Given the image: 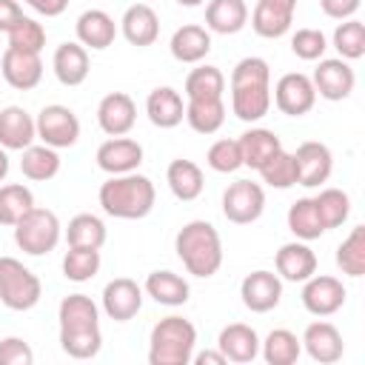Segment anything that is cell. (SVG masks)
Listing matches in <instances>:
<instances>
[{
    "label": "cell",
    "mask_w": 365,
    "mask_h": 365,
    "mask_svg": "<svg viewBox=\"0 0 365 365\" xmlns=\"http://www.w3.org/2000/svg\"><path fill=\"white\" fill-rule=\"evenodd\" d=\"M231 86H271V68L262 57H242L231 68Z\"/></svg>",
    "instance_id": "cell-49"
},
{
    "label": "cell",
    "mask_w": 365,
    "mask_h": 365,
    "mask_svg": "<svg viewBox=\"0 0 365 365\" xmlns=\"http://www.w3.org/2000/svg\"><path fill=\"white\" fill-rule=\"evenodd\" d=\"M311 200H314V205H317V214H319L325 231H328V228H339V225L348 220V214H351V197H348L342 188H322V191H319L317 197H311Z\"/></svg>",
    "instance_id": "cell-42"
},
{
    "label": "cell",
    "mask_w": 365,
    "mask_h": 365,
    "mask_svg": "<svg viewBox=\"0 0 365 365\" xmlns=\"http://www.w3.org/2000/svg\"><path fill=\"white\" fill-rule=\"evenodd\" d=\"M331 40H334V48L339 51L342 60H359L365 54V26H362V20H356V17L342 20L334 29Z\"/></svg>",
    "instance_id": "cell-45"
},
{
    "label": "cell",
    "mask_w": 365,
    "mask_h": 365,
    "mask_svg": "<svg viewBox=\"0 0 365 365\" xmlns=\"http://www.w3.org/2000/svg\"><path fill=\"white\" fill-rule=\"evenodd\" d=\"M0 74L11 88L31 91L43 80V60L37 51H23V48L6 46V51L0 57Z\"/></svg>",
    "instance_id": "cell-15"
},
{
    "label": "cell",
    "mask_w": 365,
    "mask_h": 365,
    "mask_svg": "<svg viewBox=\"0 0 365 365\" xmlns=\"http://www.w3.org/2000/svg\"><path fill=\"white\" fill-rule=\"evenodd\" d=\"M37 140L34 117L23 106H6L0 111V145L6 151H23Z\"/></svg>",
    "instance_id": "cell-21"
},
{
    "label": "cell",
    "mask_w": 365,
    "mask_h": 365,
    "mask_svg": "<svg viewBox=\"0 0 365 365\" xmlns=\"http://www.w3.org/2000/svg\"><path fill=\"white\" fill-rule=\"evenodd\" d=\"M137 123V106L125 91H111L97 106V125L108 137H125Z\"/></svg>",
    "instance_id": "cell-16"
},
{
    "label": "cell",
    "mask_w": 365,
    "mask_h": 365,
    "mask_svg": "<svg viewBox=\"0 0 365 365\" xmlns=\"http://www.w3.org/2000/svg\"><path fill=\"white\" fill-rule=\"evenodd\" d=\"M34 125H37V140H43L46 145H51L57 151L60 148H71L80 140L77 114L68 106H60V103L43 106L40 114L34 117Z\"/></svg>",
    "instance_id": "cell-6"
},
{
    "label": "cell",
    "mask_w": 365,
    "mask_h": 365,
    "mask_svg": "<svg viewBox=\"0 0 365 365\" xmlns=\"http://www.w3.org/2000/svg\"><path fill=\"white\" fill-rule=\"evenodd\" d=\"M168 48H171V57L177 63H188V66L202 63L208 57V51H211V31L205 26L185 23L171 34Z\"/></svg>",
    "instance_id": "cell-24"
},
{
    "label": "cell",
    "mask_w": 365,
    "mask_h": 365,
    "mask_svg": "<svg viewBox=\"0 0 365 365\" xmlns=\"http://www.w3.org/2000/svg\"><path fill=\"white\" fill-rule=\"evenodd\" d=\"M6 174H9V151L0 145V182L6 180Z\"/></svg>",
    "instance_id": "cell-56"
},
{
    "label": "cell",
    "mask_w": 365,
    "mask_h": 365,
    "mask_svg": "<svg viewBox=\"0 0 365 365\" xmlns=\"http://www.w3.org/2000/svg\"><path fill=\"white\" fill-rule=\"evenodd\" d=\"M274 265H277V277L279 279H285V282H305L311 274H317V254L311 251L308 242L294 240V242L279 245V251L274 257Z\"/></svg>",
    "instance_id": "cell-18"
},
{
    "label": "cell",
    "mask_w": 365,
    "mask_h": 365,
    "mask_svg": "<svg viewBox=\"0 0 365 365\" xmlns=\"http://www.w3.org/2000/svg\"><path fill=\"white\" fill-rule=\"evenodd\" d=\"M103 211L114 220H143L151 214L157 202V188L145 174L128 171V174H114L100 185L97 194Z\"/></svg>",
    "instance_id": "cell-1"
},
{
    "label": "cell",
    "mask_w": 365,
    "mask_h": 365,
    "mask_svg": "<svg viewBox=\"0 0 365 365\" xmlns=\"http://www.w3.org/2000/svg\"><path fill=\"white\" fill-rule=\"evenodd\" d=\"M145 114L151 120V125L157 128H174L185 120V103L182 94L171 86H157L148 97H145Z\"/></svg>",
    "instance_id": "cell-25"
},
{
    "label": "cell",
    "mask_w": 365,
    "mask_h": 365,
    "mask_svg": "<svg viewBox=\"0 0 365 365\" xmlns=\"http://www.w3.org/2000/svg\"><path fill=\"white\" fill-rule=\"evenodd\" d=\"M23 17V9L17 0H0V31L6 34L17 20Z\"/></svg>",
    "instance_id": "cell-52"
},
{
    "label": "cell",
    "mask_w": 365,
    "mask_h": 365,
    "mask_svg": "<svg viewBox=\"0 0 365 365\" xmlns=\"http://www.w3.org/2000/svg\"><path fill=\"white\" fill-rule=\"evenodd\" d=\"M285 222H288V231L302 240V242H311V240H319L325 234V225L317 214V205L311 197H299L297 202H291L288 214H285Z\"/></svg>",
    "instance_id": "cell-32"
},
{
    "label": "cell",
    "mask_w": 365,
    "mask_h": 365,
    "mask_svg": "<svg viewBox=\"0 0 365 365\" xmlns=\"http://www.w3.org/2000/svg\"><path fill=\"white\" fill-rule=\"evenodd\" d=\"M217 351L228 359V362H254L259 356V334L245 325V322H231L220 331L217 336Z\"/></svg>",
    "instance_id": "cell-19"
},
{
    "label": "cell",
    "mask_w": 365,
    "mask_h": 365,
    "mask_svg": "<svg viewBox=\"0 0 365 365\" xmlns=\"http://www.w3.org/2000/svg\"><path fill=\"white\" fill-rule=\"evenodd\" d=\"M60 237H63V225L51 208L34 205L14 222V242L29 257H43V254L54 251Z\"/></svg>",
    "instance_id": "cell-4"
},
{
    "label": "cell",
    "mask_w": 365,
    "mask_h": 365,
    "mask_svg": "<svg viewBox=\"0 0 365 365\" xmlns=\"http://www.w3.org/2000/svg\"><path fill=\"white\" fill-rule=\"evenodd\" d=\"M51 68H54V77H57L63 86H68V88L86 83L88 68H91V63H88V48L80 46L77 40L60 43V46L54 48Z\"/></svg>",
    "instance_id": "cell-23"
},
{
    "label": "cell",
    "mask_w": 365,
    "mask_h": 365,
    "mask_svg": "<svg viewBox=\"0 0 365 365\" xmlns=\"http://www.w3.org/2000/svg\"><path fill=\"white\" fill-rule=\"evenodd\" d=\"M174 251L191 277L208 279L222 265V240L208 220L185 222L174 237Z\"/></svg>",
    "instance_id": "cell-2"
},
{
    "label": "cell",
    "mask_w": 365,
    "mask_h": 365,
    "mask_svg": "<svg viewBox=\"0 0 365 365\" xmlns=\"http://www.w3.org/2000/svg\"><path fill=\"white\" fill-rule=\"evenodd\" d=\"M336 268L354 279L365 274V225H354L351 234L336 245Z\"/></svg>",
    "instance_id": "cell-40"
},
{
    "label": "cell",
    "mask_w": 365,
    "mask_h": 365,
    "mask_svg": "<svg viewBox=\"0 0 365 365\" xmlns=\"http://www.w3.org/2000/svg\"><path fill=\"white\" fill-rule=\"evenodd\" d=\"M271 108V86H231V111L242 123H257Z\"/></svg>",
    "instance_id": "cell-29"
},
{
    "label": "cell",
    "mask_w": 365,
    "mask_h": 365,
    "mask_svg": "<svg viewBox=\"0 0 365 365\" xmlns=\"http://www.w3.org/2000/svg\"><path fill=\"white\" fill-rule=\"evenodd\" d=\"M294 23V11H285V9H277V6H268L262 0H257L254 11H251V29L265 37V40H277L282 34H288Z\"/></svg>",
    "instance_id": "cell-37"
},
{
    "label": "cell",
    "mask_w": 365,
    "mask_h": 365,
    "mask_svg": "<svg viewBox=\"0 0 365 365\" xmlns=\"http://www.w3.org/2000/svg\"><path fill=\"white\" fill-rule=\"evenodd\" d=\"M143 308V288L131 277H114L103 288V311L114 322H128Z\"/></svg>",
    "instance_id": "cell-13"
},
{
    "label": "cell",
    "mask_w": 365,
    "mask_h": 365,
    "mask_svg": "<svg viewBox=\"0 0 365 365\" xmlns=\"http://www.w3.org/2000/svg\"><path fill=\"white\" fill-rule=\"evenodd\" d=\"M359 3L362 0H319V9L331 20H348L359 11Z\"/></svg>",
    "instance_id": "cell-51"
},
{
    "label": "cell",
    "mask_w": 365,
    "mask_h": 365,
    "mask_svg": "<svg viewBox=\"0 0 365 365\" xmlns=\"http://www.w3.org/2000/svg\"><path fill=\"white\" fill-rule=\"evenodd\" d=\"M60 348L71 359H91L103 348V334L100 325L91 328H60Z\"/></svg>",
    "instance_id": "cell-36"
},
{
    "label": "cell",
    "mask_w": 365,
    "mask_h": 365,
    "mask_svg": "<svg viewBox=\"0 0 365 365\" xmlns=\"http://www.w3.org/2000/svg\"><path fill=\"white\" fill-rule=\"evenodd\" d=\"M299 342H302L305 354H308L314 362H319V365H334V362H339L342 354H345L342 334H339V328H336L334 322H328V319L311 322V325L302 331V339H299Z\"/></svg>",
    "instance_id": "cell-14"
},
{
    "label": "cell",
    "mask_w": 365,
    "mask_h": 365,
    "mask_svg": "<svg viewBox=\"0 0 365 365\" xmlns=\"http://www.w3.org/2000/svg\"><path fill=\"white\" fill-rule=\"evenodd\" d=\"M240 297H242V305L254 314H268L279 305L282 299V279L274 274V271H251L245 274V279L240 282Z\"/></svg>",
    "instance_id": "cell-12"
},
{
    "label": "cell",
    "mask_w": 365,
    "mask_h": 365,
    "mask_svg": "<svg viewBox=\"0 0 365 365\" xmlns=\"http://www.w3.org/2000/svg\"><path fill=\"white\" fill-rule=\"evenodd\" d=\"M23 3H31V0H23Z\"/></svg>",
    "instance_id": "cell-58"
},
{
    "label": "cell",
    "mask_w": 365,
    "mask_h": 365,
    "mask_svg": "<svg viewBox=\"0 0 365 365\" xmlns=\"http://www.w3.org/2000/svg\"><path fill=\"white\" fill-rule=\"evenodd\" d=\"M29 6H31L37 14H43V17H57V14L66 11L68 0H31Z\"/></svg>",
    "instance_id": "cell-53"
},
{
    "label": "cell",
    "mask_w": 365,
    "mask_h": 365,
    "mask_svg": "<svg viewBox=\"0 0 365 365\" xmlns=\"http://www.w3.org/2000/svg\"><path fill=\"white\" fill-rule=\"evenodd\" d=\"M265 211V191L254 180H237L222 191V214L234 225H251Z\"/></svg>",
    "instance_id": "cell-7"
},
{
    "label": "cell",
    "mask_w": 365,
    "mask_h": 365,
    "mask_svg": "<svg viewBox=\"0 0 365 365\" xmlns=\"http://www.w3.org/2000/svg\"><path fill=\"white\" fill-rule=\"evenodd\" d=\"M100 248H74L68 245V251L63 254V277L68 282H88L97 277L100 271Z\"/></svg>",
    "instance_id": "cell-41"
},
{
    "label": "cell",
    "mask_w": 365,
    "mask_h": 365,
    "mask_svg": "<svg viewBox=\"0 0 365 365\" xmlns=\"http://www.w3.org/2000/svg\"><path fill=\"white\" fill-rule=\"evenodd\" d=\"M197 345V328L185 317H163L148 336V362L151 365H188Z\"/></svg>",
    "instance_id": "cell-3"
},
{
    "label": "cell",
    "mask_w": 365,
    "mask_h": 365,
    "mask_svg": "<svg viewBox=\"0 0 365 365\" xmlns=\"http://www.w3.org/2000/svg\"><path fill=\"white\" fill-rule=\"evenodd\" d=\"M205 163L217 174H234L237 168H242L240 143L237 140H217V143H211V148L205 154Z\"/></svg>",
    "instance_id": "cell-47"
},
{
    "label": "cell",
    "mask_w": 365,
    "mask_h": 365,
    "mask_svg": "<svg viewBox=\"0 0 365 365\" xmlns=\"http://www.w3.org/2000/svg\"><path fill=\"white\" fill-rule=\"evenodd\" d=\"M34 351L26 339L20 336H6L0 339V365H31Z\"/></svg>",
    "instance_id": "cell-50"
},
{
    "label": "cell",
    "mask_w": 365,
    "mask_h": 365,
    "mask_svg": "<svg viewBox=\"0 0 365 365\" xmlns=\"http://www.w3.org/2000/svg\"><path fill=\"white\" fill-rule=\"evenodd\" d=\"M20 171L26 180H34V182H46V180H54L60 174V154L57 148L40 143V145H29L23 148V160H20Z\"/></svg>",
    "instance_id": "cell-31"
},
{
    "label": "cell",
    "mask_w": 365,
    "mask_h": 365,
    "mask_svg": "<svg viewBox=\"0 0 365 365\" xmlns=\"http://www.w3.org/2000/svg\"><path fill=\"white\" fill-rule=\"evenodd\" d=\"M259 177H262V182L265 185H271V188H279V191H285V188H291V185H297V171H294V157H291V151H285V148H279V151H274L259 168Z\"/></svg>",
    "instance_id": "cell-44"
},
{
    "label": "cell",
    "mask_w": 365,
    "mask_h": 365,
    "mask_svg": "<svg viewBox=\"0 0 365 365\" xmlns=\"http://www.w3.org/2000/svg\"><path fill=\"white\" fill-rule=\"evenodd\" d=\"M180 6H188V9H194V6H200V3H205V0H177Z\"/></svg>",
    "instance_id": "cell-57"
},
{
    "label": "cell",
    "mask_w": 365,
    "mask_h": 365,
    "mask_svg": "<svg viewBox=\"0 0 365 365\" xmlns=\"http://www.w3.org/2000/svg\"><path fill=\"white\" fill-rule=\"evenodd\" d=\"M311 83H314L317 97L339 103V100L351 97V91L356 86V74H354L348 60H342V57H322L319 66L314 68Z\"/></svg>",
    "instance_id": "cell-9"
},
{
    "label": "cell",
    "mask_w": 365,
    "mask_h": 365,
    "mask_svg": "<svg viewBox=\"0 0 365 365\" xmlns=\"http://www.w3.org/2000/svg\"><path fill=\"white\" fill-rule=\"evenodd\" d=\"M185 123L197 134H214L225 123V103L222 97L208 100H185Z\"/></svg>",
    "instance_id": "cell-33"
},
{
    "label": "cell",
    "mask_w": 365,
    "mask_h": 365,
    "mask_svg": "<svg viewBox=\"0 0 365 365\" xmlns=\"http://www.w3.org/2000/svg\"><path fill=\"white\" fill-rule=\"evenodd\" d=\"M165 182L171 188V194L182 202H191L202 194L205 188V177H202V168L194 163V160H171L168 168H165Z\"/></svg>",
    "instance_id": "cell-27"
},
{
    "label": "cell",
    "mask_w": 365,
    "mask_h": 365,
    "mask_svg": "<svg viewBox=\"0 0 365 365\" xmlns=\"http://www.w3.org/2000/svg\"><path fill=\"white\" fill-rule=\"evenodd\" d=\"M34 208V194L31 188H26L23 182H9V185H0V225H11Z\"/></svg>",
    "instance_id": "cell-43"
},
{
    "label": "cell",
    "mask_w": 365,
    "mask_h": 365,
    "mask_svg": "<svg viewBox=\"0 0 365 365\" xmlns=\"http://www.w3.org/2000/svg\"><path fill=\"white\" fill-rule=\"evenodd\" d=\"M271 103L288 114V117H302L314 108L317 103V91H314V83L308 74L302 71H288L277 80L274 86V94H271Z\"/></svg>",
    "instance_id": "cell-10"
},
{
    "label": "cell",
    "mask_w": 365,
    "mask_h": 365,
    "mask_svg": "<svg viewBox=\"0 0 365 365\" xmlns=\"http://www.w3.org/2000/svg\"><path fill=\"white\" fill-rule=\"evenodd\" d=\"M237 143H240V151H242V165H248V168H254V171H257L274 151L282 148V140H279L271 128H248L245 134L237 137Z\"/></svg>",
    "instance_id": "cell-30"
},
{
    "label": "cell",
    "mask_w": 365,
    "mask_h": 365,
    "mask_svg": "<svg viewBox=\"0 0 365 365\" xmlns=\"http://www.w3.org/2000/svg\"><path fill=\"white\" fill-rule=\"evenodd\" d=\"M248 26L245 0H208L205 6V29L214 34H237Z\"/></svg>",
    "instance_id": "cell-26"
},
{
    "label": "cell",
    "mask_w": 365,
    "mask_h": 365,
    "mask_svg": "<svg viewBox=\"0 0 365 365\" xmlns=\"http://www.w3.org/2000/svg\"><path fill=\"white\" fill-rule=\"evenodd\" d=\"M268 6H277V9H285V11H297V0H262Z\"/></svg>",
    "instance_id": "cell-55"
},
{
    "label": "cell",
    "mask_w": 365,
    "mask_h": 365,
    "mask_svg": "<svg viewBox=\"0 0 365 365\" xmlns=\"http://www.w3.org/2000/svg\"><path fill=\"white\" fill-rule=\"evenodd\" d=\"M191 362H197V365H225L228 359L220 351H202V354H194Z\"/></svg>",
    "instance_id": "cell-54"
},
{
    "label": "cell",
    "mask_w": 365,
    "mask_h": 365,
    "mask_svg": "<svg viewBox=\"0 0 365 365\" xmlns=\"http://www.w3.org/2000/svg\"><path fill=\"white\" fill-rule=\"evenodd\" d=\"M291 157H294L297 185L317 188V185H322V182L331 177V171H334V154H331V148H328L325 143H319V140L299 143Z\"/></svg>",
    "instance_id": "cell-11"
},
{
    "label": "cell",
    "mask_w": 365,
    "mask_h": 365,
    "mask_svg": "<svg viewBox=\"0 0 365 365\" xmlns=\"http://www.w3.org/2000/svg\"><path fill=\"white\" fill-rule=\"evenodd\" d=\"M345 297H348V291H345L342 279H336L331 274H311L302 282V294H299L302 308L308 314H314V317L336 314L345 305Z\"/></svg>",
    "instance_id": "cell-8"
},
{
    "label": "cell",
    "mask_w": 365,
    "mask_h": 365,
    "mask_svg": "<svg viewBox=\"0 0 365 365\" xmlns=\"http://www.w3.org/2000/svg\"><path fill=\"white\" fill-rule=\"evenodd\" d=\"M6 37H9V48H23V51H43V46H46V29H43V23H37L34 17H20L9 31H6Z\"/></svg>",
    "instance_id": "cell-46"
},
{
    "label": "cell",
    "mask_w": 365,
    "mask_h": 365,
    "mask_svg": "<svg viewBox=\"0 0 365 365\" xmlns=\"http://www.w3.org/2000/svg\"><path fill=\"white\" fill-rule=\"evenodd\" d=\"M66 242L74 248H103L106 245V222L97 214H77L68 220Z\"/></svg>",
    "instance_id": "cell-39"
},
{
    "label": "cell",
    "mask_w": 365,
    "mask_h": 365,
    "mask_svg": "<svg viewBox=\"0 0 365 365\" xmlns=\"http://www.w3.org/2000/svg\"><path fill=\"white\" fill-rule=\"evenodd\" d=\"M325 48H328V37L319 29H297L294 37H291V51L299 60H305V63L322 60L325 57Z\"/></svg>",
    "instance_id": "cell-48"
},
{
    "label": "cell",
    "mask_w": 365,
    "mask_h": 365,
    "mask_svg": "<svg viewBox=\"0 0 365 365\" xmlns=\"http://www.w3.org/2000/svg\"><path fill=\"white\" fill-rule=\"evenodd\" d=\"M74 31H77V43L91 48V51H103L114 43L117 37V23L108 11L103 9H86L77 23H74Z\"/></svg>",
    "instance_id": "cell-20"
},
{
    "label": "cell",
    "mask_w": 365,
    "mask_h": 365,
    "mask_svg": "<svg viewBox=\"0 0 365 365\" xmlns=\"http://www.w3.org/2000/svg\"><path fill=\"white\" fill-rule=\"evenodd\" d=\"M259 354L268 365H294L302 354V342L288 328H274L265 339H259Z\"/></svg>",
    "instance_id": "cell-34"
},
{
    "label": "cell",
    "mask_w": 365,
    "mask_h": 365,
    "mask_svg": "<svg viewBox=\"0 0 365 365\" xmlns=\"http://www.w3.org/2000/svg\"><path fill=\"white\" fill-rule=\"evenodd\" d=\"M120 31L137 48L154 46L157 37H160V17L148 3H134V6L125 9V14L120 20Z\"/></svg>",
    "instance_id": "cell-22"
},
{
    "label": "cell",
    "mask_w": 365,
    "mask_h": 365,
    "mask_svg": "<svg viewBox=\"0 0 365 365\" xmlns=\"http://www.w3.org/2000/svg\"><path fill=\"white\" fill-rule=\"evenodd\" d=\"M140 163H143V145L137 140H131V137H108L97 148V165L108 177L137 171Z\"/></svg>",
    "instance_id": "cell-17"
},
{
    "label": "cell",
    "mask_w": 365,
    "mask_h": 365,
    "mask_svg": "<svg viewBox=\"0 0 365 365\" xmlns=\"http://www.w3.org/2000/svg\"><path fill=\"white\" fill-rule=\"evenodd\" d=\"M57 319H60V328H91V325H100V308L86 294H68L60 299Z\"/></svg>",
    "instance_id": "cell-35"
},
{
    "label": "cell",
    "mask_w": 365,
    "mask_h": 365,
    "mask_svg": "<svg viewBox=\"0 0 365 365\" xmlns=\"http://www.w3.org/2000/svg\"><path fill=\"white\" fill-rule=\"evenodd\" d=\"M143 294H148L157 305H168V308H177V305H185L188 302V282L174 274V271H151L145 277V285H143Z\"/></svg>",
    "instance_id": "cell-28"
},
{
    "label": "cell",
    "mask_w": 365,
    "mask_h": 365,
    "mask_svg": "<svg viewBox=\"0 0 365 365\" xmlns=\"http://www.w3.org/2000/svg\"><path fill=\"white\" fill-rule=\"evenodd\" d=\"M43 297L40 277L14 257H0V302L9 311H31Z\"/></svg>",
    "instance_id": "cell-5"
},
{
    "label": "cell",
    "mask_w": 365,
    "mask_h": 365,
    "mask_svg": "<svg viewBox=\"0 0 365 365\" xmlns=\"http://www.w3.org/2000/svg\"><path fill=\"white\" fill-rule=\"evenodd\" d=\"M185 100H208V97H222L225 91V74L217 66H197L185 77Z\"/></svg>",
    "instance_id": "cell-38"
}]
</instances>
